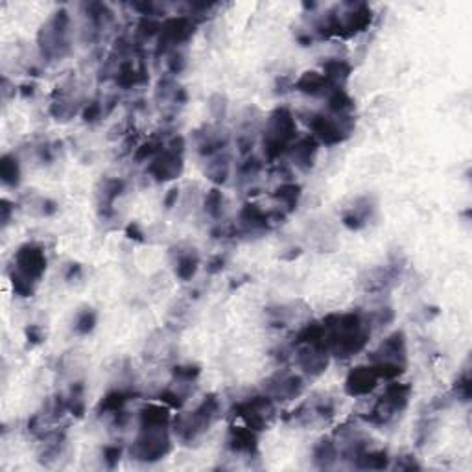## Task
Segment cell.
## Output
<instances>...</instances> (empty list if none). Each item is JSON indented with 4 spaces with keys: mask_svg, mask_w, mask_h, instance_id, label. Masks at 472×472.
Returning a JSON list of instances; mask_svg holds the SVG:
<instances>
[{
    "mask_svg": "<svg viewBox=\"0 0 472 472\" xmlns=\"http://www.w3.org/2000/svg\"><path fill=\"white\" fill-rule=\"evenodd\" d=\"M321 323L325 325L327 349L338 358H351L363 351L373 332L371 317L362 312L330 314Z\"/></svg>",
    "mask_w": 472,
    "mask_h": 472,
    "instance_id": "6da1fadb",
    "label": "cell"
},
{
    "mask_svg": "<svg viewBox=\"0 0 472 472\" xmlns=\"http://www.w3.org/2000/svg\"><path fill=\"white\" fill-rule=\"evenodd\" d=\"M219 417V401L216 395L205 397L194 411H183L172 417L174 434L183 443H192L203 435Z\"/></svg>",
    "mask_w": 472,
    "mask_h": 472,
    "instance_id": "7a4b0ae2",
    "label": "cell"
},
{
    "mask_svg": "<svg viewBox=\"0 0 472 472\" xmlns=\"http://www.w3.org/2000/svg\"><path fill=\"white\" fill-rule=\"evenodd\" d=\"M408 349H406V336L402 330H395L387 336L375 353L369 356V362L375 368L380 380H397L406 371L408 362Z\"/></svg>",
    "mask_w": 472,
    "mask_h": 472,
    "instance_id": "3957f363",
    "label": "cell"
},
{
    "mask_svg": "<svg viewBox=\"0 0 472 472\" xmlns=\"http://www.w3.org/2000/svg\"><path fill=\"white\" fill-rule=\"evenodd\" d=\"M297 138L296 119L286 107H277L272 115L267 116L264 128V153L270 161H275L290 150L294 140Z\"/></svg>",
    "mask_w": 472,
    "mask_h": 472,
    "instance_id": "277c9868",
    "label": "cell"
},
{
    "mask_svg": "<svg viewBox=\"0 0 472 472\" xmlns=\"http://www.w3.org/2000/svg\"><path fill=\"white\" fill-rule=\"evenodd\" d=\"M170 450H172L170 432H168V426H162V428H140L129 449V454L137 461L155 463L167 458Z\"/></svg>",
    "mask_w": 472,
    "mask_h": 472,
    "instance_id": "5b68a950",
    "label": "cell"
},
{
    "mask_svg": "<svg viewBox=\"0 0 472 472\" xmlns=\"http://www.w3.org/2000/svg\"><path fill=\"white\" fill-rule=\"evenodd\" d=\"M68 13L65 10H59L52 15V19L39 30L37 43L41 48V54L48 59H58L68 54Z\"/></svg>",
    "mask_w": 472,
    "mask_h": 472,
    "instance_id": "8992f818",
    "label": "cell"
},
{
    "mask_svg": "<svg viewBox=\"0 0 472 472\" xmlns=\"http://www.w3.org/2000/svg\"><path fill=\"white\" fill-rule=\"evenodd\" d=\"M231 415L242 419L243 425L249 426L255 432H262L275 419V401H273L272 397H267L266 393L251 397L248 401L234 404Z\"/></svg>",
    "mask_w": 472,
    "mask_h": 472,
    "instance_id": "52a82bcc",
    "label": "cell"
},
{
    "mask_svg": "<svg viewBox=\"0 0 472 472\" xmlns=\"http://www.w3.org/2000/svg\"><path fill=\"white\" fill-rule=\"evenodd\" d=\"M308 128L314 131L315 140L327 146H336L347 140L354 131L353 115H312Z\"/></svg>",
    "mask_w": 472,
    "mask_h": 472,
    "instance_id": "ba28073f",
    "label": "cell"
},
{
    "mask_svg": "<svg viewBox=\"0 0 472 472\" xmlns=\"http://www.w3.org/2000/svg\"><path fill=\"white\" fill-rule=\"evenodd\" d=\"M183 150L185 140L183 137H176L167 148H162L155 157L150 161L148 174L157 183L172 181L183 174Z\"/></svg>",
    "mask_w": 472,
    "mask_h": 472,
    "instance_id": "9c48e42d",
    "label": "cell"
},
{
    "mask_svg": "<svg viewBox=\"0 0 472 472\" xmlns=\"http://www.w3.org/2000/svg\"><path fill=\"white\" fill-rule=\"evenodd\" d=\"M47 255L41 246L34 242L23 243L13 257V270L30 279L32 282L41 281V277L47 272Z\"/></svg>",
    "mask_w": 472,
    "mask_h": 472,
    "instance_id": "30bf717a",
    "label": "cell"
},
{
    "mask_svg": "<svg viewBox=\"0 0 472 472\" xmlns=\"http://www.w3.org/2000/svg\"><path fill=\"white\" fill-rule=\"evenodd\" d=\"M305 389V380L291 371H279L264 382V393L275 402L294 401Z\"/></svg>",
    "mask_w": 472,
    "mask_h": 472,
    "instance_id": "8fae6325",
    "label": "cell"
},
{
    "mask_svg": "<svg viewBox=\"0 0 472 472\" xmlns=\"http://www.w3.org/2000/svg\"><path fill=\"white\" fill-rule=\"evenodd\" d=\"M196 24L190 17H172L161 24L159 32V52H168L176 50L179 44L186 43L194 35Z\"/></svg>",
    "mask_w": 472,
    "mask_h": 472,
    "instance_id": "7c38bea8",
    "label": "cell"
},
{
    "mask_svg": "<svg viewBox=\"0 0 472 472\" xmlns=\"http://www.w3.org/2000/svg\"><path fill=\"white\" fill-rule=\"evenodd\" d=\"M330 353L321 345H297L296 363L308 377H320L329 368Z\"/></svg>",
    "mask_w": 472,
    "mask_h": 472,
    "instance_id": "4fadbf2b",
    "label": "cell"
},
{
    "mask_svg": "<svg viewBox=\"0 0 472 472\" xmlns=\"http://www.w3.org/2000/svg\"><path fill=\"white\" fill-rule=\"evenodd\" d=\"M378 382H380V377H378L371 363L369 365H358V368L351 369V373L345 378V393L349 397H365L375 392Z\"/></svg>",
    "mask_w": 472,
    "mask_h": 472,
    "instance_id": "5bb4252c",
    "label": "cell"
},
{
    "mask_svg": "<svg viewBox=\"0 0 472 472\" xmlns=\"http://www.w3.org/2000/svg\"><path fill=\"white\" fill-rule=\"evenodd\" d=\"M227 447L236 454L255 456L258 452V435L249 426H231L227 434Z\"/></svg>",
    "mask_w": 472,
    "mask_h": 472,
    "instance_id": "9a60e30c",
    "label": "cell"
},
{
    "mask_svg": "<svg viewBox=\"0 0 472 472\" xmlns=\"http://www.w3.org/2000/svg\"><path fill=\"white\" fill-rule=\"evenodd\" d=\"M317 148L320 144L314 137H301L294 140L286 153H290L291 162L296 164L301 170H310L315 162V155H317Z\"/></svg>",
    "mask_w": 472,
    "mask_h": 472,
    "instance_id": "2e32d148",
    "label": "cell"
},
{
    "mask_svg": "<svg viewBox=\"0 0 472 472\" xmlns=\"http://www.w3.org/2000/svg\"><path fill=\"white\" fill-rule=\"evenodd\" d=\"M410 397H411L410 384H402V382L392 380V384L384 389V393H382V397L378 399V402H380L386 410L392 411L393 415H397L406 410V406L410 402Z\"/></svg>",
    "mask_w": 472,
    "mask_h": 472,
    "instance_id": "e0dca14e",
    "label": "cell"
},
{
    "mask_svg": "<svg viewBox=\"0 0 472 472\" xmlns=\"http://www.w3.org/2000/svg\"><path fill=\"white\" fill-rule=\"evenodd\" d=\"M294 89L303 95H310V96H329V92L332 89H336L332 83L329 81V78L325 76L323 72H315L308 71L303 72L299 76V80L294 83Z\"/></svg>",
    "mask_w": 472,
    "mask_h": 472,
    "instance_id": "ac0fdd59",
    "label": "cell"
},
{
    "mask_svg": "<svg viewBox=\"0 0 472 472\" xmlns=\"http://www.w3.org/2000/svg\"><path fill=\"white\" fill-rule=\"evenodd\" d=\"M198 152L203 155V157H214L218 153L224 152V148L227 146V133L225 131H219L216 128H210L207 126L203 129V133L198 131Z\"/></svg>",
    "mask_w": 472,
    "mask_h": 472,
    "instance_id": "d6986e66",
    "label": "cell"
},
{
    "mask_svg": "<svg viewBox=\"0 0 472 472\" xmlns=\"http://www.w3.org/2000/svg\"><path fill=\"white\" fill-rule=\"evenodd\" d=\"M373 210H375V207H373V203L369 201V198H360L353 207H349V209L345 210L344 216H341V222H344V225L347 229L360 231L363 229V227L368 225L369 219H371Z\"/></svg>",
    "mask_w": 472,
    "mask_h": 472,
    "instance_id": "ffe728a7",
    "label": "cell"
},
{
    "mask_svg": "<svg viewBox=\"0 0 472 472\" xmlns=\"http://www.w3.org/2000/svg\"><path fill=\"white\" fill-rule=\"evenodd\" d=\"M272 222V214H267L266 210H262L255 203H246L240 210V224L246 233H260L270 227Z\"/></svg>",
    "mask_w": 472,
    "mask_h": 472,
    "instance_id": "44dd1931",
    "label": "cell"
},
{
    "mask_svg": "<svg viewBox=\"0 0 472 472\" xmlns=\"http://www.w3.org/2000/svg\"><path fill=\"white\" fill-rule=\"evenodd\" d=\"M126 188L124 179H119V177H109V179H104L100 183V188H98V207H100V212L104 216L113 214V203L119 196H122V192Z\"/></svg>",
    "mask_w": 472,
    "mask_h": 472,
    "instance_id": "7402d4cb",
    "label": "cell"
},
{
    "mask_svg": "<svg viewBox=\"0 0 472 472\" xmlns=\"http://www.w3.org/2000/svg\"><path fill=\"white\" fill-rule=\"evenodd\" d=\"M172 423V415L170 408L161 404H148L144 406L140 413H138V425L140 428H162Z\"/></svg>",
    "mask_w": 472,
    "mask_h": 472,
    "instance_id": "603a6c76",
    "label": "cell"
},
{
    "mask_svg": "<svg viewBox=\"0 0 472 472\" xmlns=\"http://www.w3.org/2000/svg\"><path fill=\"white\" fill-rule=\"evenodd\" d=\"M338 443H336L334 439H320L314 449H312V459H314V465L317 468H332L334 463L338 461Z\"/></svg>",
    "mask_w": 472,
    "mask_h": 472,
    "instance_id": "cb8c5ba5",
    "label": "cell"
},
{
    "mask_svg": "<svg viewBox=\"0 0 472 472\" xmlns=\"http://www.w3.org/2000/svg\"><path fill=\"white\" fill-rule=\"evenodd\" d=\"M301 185H297V183H282L281 186H277L275 192H273V200L279 201V205H281L282 212L284 214H288V212H294V210L297 209V205H299V200H301Z\"/></svg>",
    "mask_w": 472,
    "mask_h": 472,
    "instance_id": "d4e9b609",
    "label": "cell"
},
{
    "mask_svg": "<svg viewBox=\"0 0 472 472\" xmlns=\"http://www.w3.org/2000/svg\"><path fill=\"white\" fill-rule=\"evenodd\" d=\"M356 468L362 471H384L389 468V456L386 450H363L353 463Z\"/></svg>",
    "mask_w": 472,
    "mask_h": 472,
    "instance_id": "484cf974",
    "label": "cell"
},
{
    "mask_svg": "<svg viewBox=\"0 0 472 472\" xmlns=\"http://www.w3.org/2000/svg\"><path fill=\"white\" fill-rule=\"evenodd\" d=\"M131 399V393L124 392V389H115V392H109L104 397L98 404V413L100 415H119L124 411V406L128 404V401Z\"/></svg>",
    "mask_w": 472,
    "mask_h": 472,
    "instance_id": "4316f807",
    "label": "cell"
},
{
    "mask_svg": "<svg viewBox=\"0 0 472 472\" xmlns=\"http://www.w3.org/2000/svg\"><path fill=\"white\" fill-rule=\"evenodd\" d=\"M401 273V266H386L380 267V270H375V272L369 273V281H365V290L369 291H377V290H384L387 284H392L395 281L397 277Z\"/></svg>",
    "mask_w": 472,
    "mask_h": 472,
    "instance_id": "83f0119b",
    "label": "cell"
},
{
    "mask_svg": "<svg viewBox=\"0 0 472 472\" xmlns=\"http://www.w3.org/2000/svg\"><path fill=\"white\" fill-rule=\"evenodd\" d=\"M327 107H329L330 115H351L354 109V100L347 95L345 89L336 87L327 96Z\"/></svg>",
    "mask_w": 472,
    "mask_h": 472,
    "instance_id": "f1b7e54d",
    "label": "cell"
},
{
    "mask_svg": "<svg viewBox=\"0 0 472 472\" xmlns=\"http://www.w3.org/2000/svg\"><path fill=\"white\" fill-rule=\"evenodd\" d=\"M205 174L209 177L210 181L216 183V185H224L227 179H229L231 174V162L227 155H214V157H210V161L207 162Z\"/></svg>",
    "mask_w": 472,
    "mask_h": 472,
    "instance_id": "f546056e",
    "label": "cell"
},
{
    "mask_svg": "<svg viewBox=\"0 0 472 472\" xmlns=\"http://www.w3.org/2000/svg\"><path fill=\"white\" fill-rule=\"evenodd\" d=\"M0 179L6 186L15 188L20 183V162L19 159L11 155V153H4L0 159Z\"/></svg>",
    "mask_w": 472,
    "mask_h": 472,
    "instance_id": "4dcf8cb0",
    "label": "cell"
},
{
    "mask_svg": "<svg viewBox=\"0 0 472 472\" xmlns=\"http://www.w3.org/2000/svg\"><path fill=\"white\" fill-rule=\"evenodd\" d=\"M351 72H353V67L345 59H329L323 63V74L329 78V81L334 87H341V83H345L347 78L351 76Z\"/></svg>",
    "mask_w": 472,
    "mask_h": 472,
    "instance_id": "1f68e13d",
    "label": "cell"
},
{
    "mask_svg": "<svg viewBox=\"0 0 472 472\" xmlns=\"http://www.w3.org/2000/svg\"><path fill=\"white\" fill-rule=\"evenodd\" d=\"M198 267H200V257L198 253L192 249V251H186V253L179 255L176 264V275L181 279V281H190L194 279V275L198 273Z\"/></svg>",
    "mask_w": 472,
    "mask_h": 472,
    "instance_id": "d6a6232c",
    "label": "cell"
},
{
    "mask_svg": "<svg viewBox=\"0 0 472 472\" xmlns=\"http://www.w3.org/2000/svg\"><path fill=\"white\" fill-rule=\"evenodd\" d=\"M146 81V74L144 71H137L131 61H124L116 71V83L124 89H131L133 85H138Z\"/></svg>",
    "mask_w": 472,
    "mask_h": 472,
    "instance_id": "836d02e7",
    "label": "cell"
},
{
    "mask_svg": "<svg viewBox=\"0 0 472 472\" xmlns=\"http://www.w3.org/2000/svg\"><path fill=\"white\" fill-rule=\"evenodd\" d=\"M96 321H98L96 312L92 310V308H85V310H81L80 314L76 315V320H74V330L81 336L91 334L96 327Z\"/></svg>",
    "mask_w": 472,
    "mask_h": 472,
    "instance_id": "e575fe53",
    "label": "cell"
},
{
    "mask_svg": "<svg viewBox=\"0 0 472 472\" xmlns=\"http://www.w3.org/2000/svg\"><path fill=\"white\" fill-rule=\"evenodd\" d=\"M203 207H205L207 214L212 216V218H219L222 212H224V194H222L218 188H210V190L207 192Z\"/></svg>",
    "mask_w": 472,
    "mask_h": 472,
    "instance_id": "d590c367",
    "label": "cell"
},
{
    "mask_svg": "<svg viewBox=\"0 0 472 472\" xmlns=\"http://www.w3.org/2000/svg\"><path fill=\"white\" fill-rule=\"evenodd\" d=\"M67 406L72 415L83 417V413H85V401H83V386H81V382L72 386L71 395L67 399Z\"/></svg>",
    "mask_w": 472,
    "mask_h": 472,
    "instance_id": "8d00e7d4",
    "label": "cell"
},
{
    "mask_svg": "<svg viewBox=\"0 0 472 472\" xmlns=\"http://www.w3.org/2000/svg\"><path fill=\"white\" fill-rule=\"evenodd\" d=\"M10 281H11V286H13V291L17 294V296L20 297H32L34 296V284L35 282H32L30 279H26L24 275H20L19 272H11L10 273Z\"/></svg>",
    "mask_w": 472,
    "mask_h": 472,
    "instance_id": "74e56055",
    "label": "cell"
},
{
    "mask_svg": "<svg viewBox=\"0 0 472 472\" xmlns=\"http://www.w3.org/2000/svg\"><path fill=\"white\" fill-rule=\"evenodd\" d=\"M159 401L164 406H168L170 410H181L183 404H185V399H183L181 393H177L176 389H170V387L159 393Z\"/></svg>",
    "mask_w": 472,
    "mask_h": 472,
    "instance_id": "f35d334b",
    "label": "cell"
},
{
    "mask_svg": "<svg viewBox=\"0 0 472 472\" xmlns=\"http://www.w3.org/2000/svg\"><path fill=\"white\" fill-rule=\"evenodd\" d=\"M161 150L162 148L157 143H155V140H148V143L140 144V146L135 150V161L143 162V161H148V159L152 161V159L155 157Z\"/></svg>",
    "mask_w": 472,
    "mask_h": 472,
    "instance_id": "ab89813d",
    "label": "cell"
},
{
    "mask_svg": "<svg viewBox=\"0 0 472 472\" xmlns=\"http://www.w3.org/2000/svg\"><path fill=\"white\" fill-rule=\"evenodd\" d=\"M200 373H201L200 365H192V363L190 365H176V368H174V377H176L179 382H186V384L196 380V378L200 377Z\"/></svg>",
    "mask_w": 472,
    "mask_h": 472,
    "instance_id": "60d3db41",
    "label": "cell"
},
{
    "mask_svg": "<svg viewBox=\"0 0 472 472\" xmlns=\"http://www.w3.org/2000/svg\"><path fill=\"white\" fill-rule=\"evenodd\" d=\"M102 456H104V463L107 465V468H115L119 465L120 458H122V447H119V444H107L102 450Z\"/></svg>",
    "mask_w": 472,
    "mask_h": 472,
    "instance_id": "b9f144b4",
    "label": "cell"
},
{
    "mask_svg": "<svg viewBox=\"0 0 472 472\" xmlns=\"http://www.w3.org/2000/svg\"><path fill=\"white\" fill-rule=\"evenodd\" d=\"M454 395H458L461 401L467 402L471 399V375L467 371L463 373L461 377L456 380V386H454Z\"/></svg>",
    "mask_w": 472,
    "mask_h": 472,
    "instance_id": "7bdbcfd3",
    "label": "cell"
},
{
    "mask_svg": "<svg viewBox=\"0 0 472 472\" xmlns=\"http://www.w3.org/2000/svg\"><path fill=\"white\" fill-rule=\"evenodd\" d=\"M24 334H26V339H28L30 347L43 344L44 332H43V329L39 327V325H28V327H26V330H24Z\"/></svg>",
    "mask_w": 472,
    "mask_h": 472,
    "instance_id": "ee69618b",
    "label": "cell"
},
{
    "mask_svg": "<svg viewBox=\"0 0 472 472\" xmlns=\"http://www.w3.org/2000/svg\"><path fill=\"white\" fill-rule=\"evenodd\" d=\"M102 113H104V109H102L100 102H91V104H87L85 109H83V120L89 122V124H92V122H96V120L100 119Z\"/></svg>",
    "mask_w": 472,
    "mask_h": 472,
    "instance_id": "f6af8a7d",
    "label": "cell"
},
{
    "mask_svg": "<svg viewBox=\"0 0 472 472\" xmlns=\"http://www.w3.org/2000/svg\"><path fill=\"white\" fill-rule=\"evenodd\" d=\"M260 168H262V162L258 161V159L251 157L242 164V168H240V176H242V177H253V176H257L258 172H260Z\"/></svg>",
    "mask_w": 472,
    "mask_h": 472,
    "instance_id": "bcb514c9",
    "label": "cell"
},
{
    "mask_svg": "<svg viewBox=\"0 0 472 472\" xmlns=\"http://www.w3.org/2000/svg\"><path fill=\"white\" fill-rule=\"evenodd\" d=\"M168 65H170V71H172L174 74H179V72L185 68V58H183L181 54L177 52V50H174L170 59H168Z\"/></svg>",
    "mask_w": 472,
    "mask_h": 472,
    "instance_id": "7dc6e473",
    "label": "cell"
},
{
    "mask_svg": "<svg viewBox=\"0 0 472 472\" xmlns=\"http://www.w3.org/2000/svg\"><path fill=\"white\" fill-rule=\"evenodd\" d=\"M126 236L131 240H135V242H144V233L143 229H140V225L138 224H129L128 227H126Z\"/></svg>",
    "mask_w": 472,
    "mask_h": 472,
    "instance_id": "c3c4849f",
    "label": "cell"
},
{
    "mask_svg": "<svg viewBox=\"0 0 472 472\" xmlns=\"http://www.w3.org/2000/svg\"><path fill=\"white\" fill-rule=\"evenodd\" d=\"M224 266H225V258L222 257V255H216V257L210 258V262L207 264V272L214 275V273L222 272V270H224Z\"/></svg>",
    "mask_w": 472,
    "mask_h": 472,
    "instance_id": "681fc988",
    "label": "cell"
},
{
    "mask_svg": "<svg viewBox=\"0 0 472 472\" xmlns=\"http://www.w3.org/2000/svg\"><path fill=\"white\" fill-rule=\"evenodd\" d=\"M0 212H2V225L10 224L11 212H13V205L8 200L0 201Z\"/></svg>",
    "mask_w": 472,
    "mask_h": 472,
    "instance_id": "f907efd6",
    "label": "cell"
},
{
    "mask_svg": "<svg viewBox=\"0 0 472 472\" xmlns=\"http://www.w3.org/2000/svg\"><path fill=\"white\" fill-rule=\"evenodd\" d=\"M177 200H179V188L168 190L167 198H164V207H167V209H172V207L177 203Z\"/></svg>",
    "mask_w": 472,
    "mask_h": 472,
    "instance_id": "816d5d0a",
    "label": "cell"
},
{
    "mask_svg": "<svg viewBox=\"0 0 472 472\" xmlns=\"http://www.w3.org/2000/svg\"><path fill=\"white\" fill-rule=\"evenodd\" d=\"M43 207H44V209H43L44 214H54V212L58 210V205H56V203H54V201H50V200L44 201Z\"/></svg>",
    "mask_w": 472,
    "mask_h": 472,
    "instance_id": "f5cc1de1",
    "label": "cell"
},
{
    "mask_svg": "<svg viewBox=\"0 0 472 472\" xmlns=\"http://www.w3.org/2000/svg\"><path fill=\"white\" fill-rule=\"evenodd\" d=\"M80 273H81L80 264H71V267H68V273H67V279L68 281H72V277H78Z\"/></svg>",
    "mask_w": 472,
    "mask_h": 472,
    "instance_id": "db71d44e",
    "label": "cell"
}]
</instances>
